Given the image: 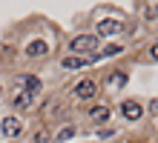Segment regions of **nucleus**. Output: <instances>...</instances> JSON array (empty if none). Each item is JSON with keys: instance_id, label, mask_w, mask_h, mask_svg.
Here are the masks:
<instances>
[{"instance_id": "f257e3e1", "label": "nucleus", "mask_w": 158, "mask_h": 143, "mask_svg": "<svg viewBox=\"0 0 158 143\" xmlns=\"http://www.w3.org/2000/svg\"><path fill=\"white\" fill-rule=\"evenodd\" d=\"M69 49H72V52H78V57H81V54L95 57V49H98V34H78V37H72Z\"/></svg>"}, {"instance_id": "f03ea898", "label": "nucleus", "mask_w": 158, "mask_h": 143, "mask_svg": "<svg viewBox=\"0 0 158 143\" xmlns=\"http://www.w3.org/2000/svg\"><path fill=\"white\" fill-rule=\"evenodd\" d=\"M95 94H98V83L92 80V77H83V80H78L75 86H72V97L81 100V103L83 100H92Z\"/></svg>"}, {"instance_id": "7ed1b4c3", "label": "nucleus", "mask_w": 158, "mask_h": 143, "mask_svg": "<svg viewBox=\"0 0 158 143\" xmlns=\"http://www.w3.org/2000/svg\"><path fill=\"white\" fill-rule=\"evenodd\" d=\"M15 89L29 92V94H40L43 83H40V77H35V74H17L15 77Z\"/></svg>"}, {"instance_id": "20e7f679", "label": "nucleus", "mask_w": 158, "mask_h": 143, "mask_svg": "<svg viewBox=\"0 0 158 143\" xmlns=\"http://www.w3.org/2000/svg\"><path fill=\"white\" fill-rule=\"evenodd\" d=\"M121 114H124L129 123H135V120L144 117V109H141V103H138V100H124V103H121Z\"/></svg>"}, {"instance_id": "39448f33", "label": "nucleus", "mask_w": 158, "mask_h": 143, "mask_svg": "<svg viewBox=\"0 0 158 143\" xmlns=\"http://www.w3.org/2000/svg\"><path fill=\"white\" fill-rule=\"evenodd\" d=\"M95 29H98V34H121L124 32V23L115 20V17H104V20L95 23Z\"/></svg>"}, {"instance_id": "423d86ee", "label": "nucleus", "mask_w": 158, "mask_h": 143, "mask_svg": "<svg viewBox=\"0 0 158 143\" xmlns=\"http://www.w3.org/2000/svg\"><path fill=\"white\" fill-rule=\"evenodd\" d=\"M26 57H43V54H49V43L43 40V37H35V40L26 43Z\"/></svg>"}, {"instance_id": "0eeeda50", "label": "nucleus", "mask_w": 158, "mask_h": 143, "mask_svg": "<svg viewBox=\"0 0 158 143\" xmlns=\"http://www.w3.org/2000/svg\"><path fill=\"white\" fill-rule=\"evenodd\" d=\"M86 117H89L92 123H106L109 117H112V109H109L106 103H98V106H92V109L86 112Z\"/></svg>"}, {"instance_id": "6e6552de", "label": "nucleus", "mask_w": 158, "mask_h": 143, "mask_svg": "<svg viewBox=\"0 0 158 143\" xmlns=\"http://www.w3.org/2000/svg\"><path fill=\"white\" fill-rule=\"evenodd\" d=\"M127 83H129V72L124 69H115L112 74H106V89H124Z\"/></svg>"}, {"instance_id": "1a4fd4ad", "label": "nucleus", "mask_w": 158, "mask_h": 143, "mask_svg": "<svg viewBox=\"0 0 158 143\" xmlns=\"http://www.w3.org/2000/svg\"><path fill=\"white\" fill-rule=\"evenodd\" d=\"M0 132H3V137H17V135H20V120L12 117V114L3 117V120H0Z\"/></svg>"}, {"instance_id": "9d476101", "label": "nucleus", "mask_w": 158, "mask_h": 143, "mask_svg": "<svg viewBox=\"0 0 158 143\" xmlns=\"http://www.w3.org/2000/svg\"><path fill=\"white\" fill-rule=\"evenodd\" d=\"M89 63H92V57H78V54H72V57H63V60H60V66H63V69H69V72L86 69Z\"/></svg>"}, {"instance_id": "9b49d317", "label": "nucleus", "mask_w": 158, "mask_h": 143, "mask_svg": "<svg viewBox=\"0 0 158 143\" xmlns=\"http://www.w3.org/2000/svg\"><path fill=\"white\" fill-rule=\"evenodd\" d=\"M38 100V94L29 92H15V109H32V103Z\"/></svg>"}, {"instance_id": "f8f14e48", "label": "nucleus", "mask_w": 158, "mask_h": 143, "mask_svg": "<svg viewBox=\"0 0 158 143\" xmlns=\"http://www.w3.org/2000/svg\"><path fill=\"white\" fill-rule=\"evenodd\" d=\"M141 17L147 23H155L158 20V0H152V3H147L144 9H141Z\"/></svg>"}, {"instance_id": "ddd939ff", "label": "nucleus", "mask_w": 158, "mask_h": 143, "mask_svg": "<svg viewBox=\"0 0 158 143\" xmlns=\"http://www.w3.org/2000/svg\"><path fill=\"white\" fill-rule=\"evenodd\" d=\"M124 52V46H118V43H112V46H106V49H101V52H95V57L92 60H98V57H112V54H121Z\"/></svg>"}, {"instance_id": "4468645a", "label": "nucleus", "mask_w": 158, "mask_h": 143, "mask_svg": "<svg viewBox=\"0 0 158 143\" xmlns=\"http://www.w3.org/2000/svg\"><path fill=\"white\" fill-rule=\"evenodd\" d=\"M69 137H75V126H63V129H58V135H55V143H66Z\"/></svg>"}, {"instance_id": "2eb2a0df", "label": "nucleus", "mask_w": 158, "mask_h": 143, "mask_svg": "<svg viewBox=\"0 0 158 143\" xmlns=\"http://www.w3.org/2000/svg\"><path fill=\"white\" fill-rule=\"evenodd\" d=\"M32 143H49V135H46V129H40V132H35V137H32Z\"/></svg>"}, {"instance_id": "dca6fc26", "label": "nucleus", "mask_w": 158, "mask_h": 143, "mask_svg": "<svg viewBox=\"0 0 158 143\" xmlns=\"http://www.w3.org/2000/svg\"><path fill=\"white\" fill-rule=\"evenodd\" d=\"M147 57H150V60H158V43H155V46H150V52H147Z\"/></svg>"}, {"instance_id": "f3484780", "label": "nucleus", "mask_w": 158, "mask_h": 143, "mask_svg": "<svg viewBox=\"0 0 158 143\" xmlns=\"http://www.w3.org/2000/svg\"><path fill=\"white\" fill-rule=\"evenodd\" d=\"M112 135H115L112 129H101V132H98V137H101V140H106V137H112Z\"/></svg>"}, {"instance_id": "a211bd4d", "label": "nucleus", "mask_w": 158, "mask_h": 143, "mask_svg": "<svg viewBox=\"0 0 158 143\" xmlns=\"http://www.w3.org/2000/svg\"><path fill=\"white\" fill-rule=\"evenodd\" d=\"M150 112H152V114H158V97H155V100L150 103Z\"/></svg>"}]
</instances>
